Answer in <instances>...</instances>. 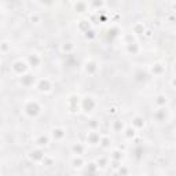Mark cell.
<instances>
[{
  "label": "cell",
  "mask_w": 176,
  "mask_h": 176,
  "mask_svg": "<svg viewBox=\"0 0 176 176\" xmlns=\"http://www.w3.org/2000/svg\"><path fill=\"white\" fill-rule=\"evenodd\" d=\"M23 111H25L29 117H36V116H39L40 111H41V108L39 106V103L35 101H29L26 102L25 106H23Z\"/></svg>",
  "instance_id": "1"
},
{
  "label": "cell",
  "mask_w": 176,
  "mask_h": 176,
  "mask_svg": "<svg viewBox=\"0 0 176 176\" xmlns=\"http://www.w3.org/2000/svg\"><path fill=\"white\" fill-rule=\"evenodd\" d=\"M11 69H13L17 74H23L28 70V63L23 62V61H15L13 63V66H11Z\"/></svg>",
  "instance_id": "2"
},
{
  "label": "cell",
  "mask_w": 176,
  "mask_h": 176,
  "mask_svg": "<svg viewBox=\"0 0 176 176\" xmlns=\"http://www.w3.org/2000/svg\"><path fill=\"white\" fill-rule=\"evenodd\" d=\"M37 88H39V91H41V92H48V91H51L52 85H51V83H50V80L44 78V80H39Z\"/></svg>",
  "instance_id": "3"
},
{
  "label": "cell",
  "mask_w": 176,
  "mask_h": 176,
  "mask_svg": "<svg viewBox=\"0 0 176 176\" xmlns=\"http://www.w3.org/2000/svg\"><path fill=\"white\" fill-rule=\"evenodd\" d=\"M99 140H101V136H99V134L96 132V131H91V132L88 134V136H87L88 143L96 144V143H99Z\"/></svg>",
  "instance_id": "4"
},
{
  "label": "cell",
  "mask_w": 176,
  "mask_h": 176,
  "mask_svg": "<svg viewBox=\"0 0 176 176\" xmlns=\"http://www.w3.org/2000/svg\"><path fill=\"white\" fill-rule=\"evenodd\" d=\"M144 127V118L140 117V116H136V117L132 120V128H143Z\"/></svg>",
  "instance_id": "5"
},
{
  "label": "cell",
  "mask_w": 176,
  "mask_h": 176,
  "mask_svg": "<svg viewBox=\"0 0 176 176\" xmlns=\"http://www.w3.org/2000/svg\"><path fill=\"white\" fill-rule=\"evenodd\" d=\"M51 135H52V138H54V139L59 140V139H62V138L65 136V131H63L62 128H54V129H52V132H51Z\"/></svg>",
  "instance_id": "6"
},
{
  "label": "cell",
  "mask_w": 176,
  "mask_h": 176,
  "mask_svg": "<svg viewBox=\"0 0 176 176\" xmlns=\"http://www.w3.org/2000/svg\"><path fill=\"white\" fill-rule=\"evenodd\" d=\"M166 102H168V98H166V95H164V94L158 95V96L156 98V105L158 106V108H161V109L166 105Z\"/></svg>",
  "instance_id": "7"
},
{
  "label": "cell",
  "mask_w": 176,
  "mask_h": 176,
  "mask_svg": "<svg viewBox=\"0 0 176 176\" xmlns=\"http://www.w3.org/2000/svg\"><path fill=\"white\" fill-rule=\"evenodd\" d=\"M96 63L95 62H88L87 65H85V70H87V73H90V74H92L94 72H96Z\"/></svg>",
  "instance_id": "8"
},
{
  "label": "cell",
  "mask_w": 176,
  "mask_h": 176,
  "mask_svg": "<svg viewBox=\"0 0 176 176\" xmlns=\"http://www.w3.org/2000/svg\"><path fill=\"white\" fill-rule=\"evenodd\" d=\"M40 63V58L36 55V54H32L29 56V65L30 66H37Z\"/></svg>",
  "instance_id": "9"
},
{
  "label": "cell",
  "mask_w": 176,
  "mask_h": 176,
  "mask_svg": "<svg viewBox=\"0 0 176 176\" xmlns=\"http://www.w3.org/2000/svg\"><path fill=\"white\" fill-rule=\"evenodd\" d=\"M36 143H37V146H39V147L47 146V144H48V138L44 136V135H41V136H40L39 139L36 140Z\"/></svg>",
  "instance_id": "10"
},
{
  "label": "cell",
  "mask_w": 176,
  "mask_h": 176,
  "mask_svg": "<svg viewBox=\"0 0 176 176\" xmlns=\"http://www.w3.org/2000/svg\"><path fill=\"white\" fill-rule=\"evenodd\" d=\"M81 164H83L81 156H74V157L72 158V165H73V166H81Z\"/></svg>",
  "instance_id": "11"
},
{
  "label": "cell",
  "mask_w": 176,
  "mask_h": 176,
  "mask_svg": "<svg viewBox=\"0 0 176 176\" xmlns=\"http://www.w3.org/2000/svg\"><path fill=\"white\" fill-rule=\"evenodd\" d=\"M73 151H74V156H81L83 151H84V146H81V144H74V146H73Z\"/></svg>",
  "instance_id": "12"
},
{
  "label": "cell",
  "mask_w": 176,
  "mask_h": 176,
  "mask_svg": "<svg viewBox=\"0 0 176 176\" xmlns=\"http://www.w3.org/2000/svg\"><path fill=\"white\" fill-rule=\"evenodd\" d=\"M135 135V129L132 127H128V128H125V136L127 138H131V136H134Z\"/></svg>",
  "instance_id": "13"
},
{
  "label": "cell",
  "mask_w": 176,
  "mask_h": 176,
  "mask_svg": "<svg viewBox=\"0 0 176 176\" xmlns=\"http://www.w3.org/2000/svg\"><path fill=\"white\" fill-rule=\"evenodd\" d=\"M143 176H144V175H143Z\"/></svg>",
  "instance_id": "14"
}]
</instances>
